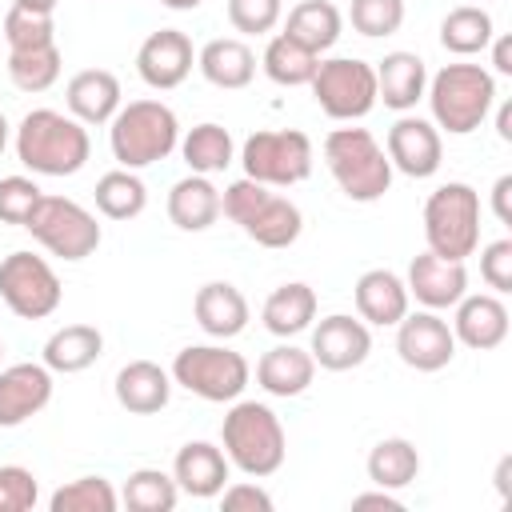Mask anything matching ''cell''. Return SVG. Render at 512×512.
<instances>
[{
  "label": "cell",
  "instance_id": "obj_1",
  "mask_svg": "<svg viewBox=\"0 0 512 512\" xmlns=\"http://www.w3.org/2000/svg\"><path fill=\"white\" fill-rule=\"evenodd\" d=\"M16 160L32 176H76L92 156L88 124L56 108H32L16 124Z\"/></svg>",
  "mask_w": 512,
  "mask_h": 512
},
{
  "label": "cell",
  "instance_id": "obj_2",
  "mask_svg": "<svg viewBox=\"0 0 512 512\" xmlns=\"http://www.w3.org/2000/svg\"><path fill=\"white\" fill-rule=\"evenodd\" d=\"M220 448L232 468H240L252 480H264L280 472L288 456V436L280 416L260 400H232L220 424Z\"/></svg>",
  "mask_w": 512,
  "mask_h": 512
},
{
  "label": "cell",
  "instance_id": "obj_3",
  "mask_svg": "<svg viewBox=\"0 0 512 512\" xmlns=\"http://www.w3.org/2000/svg\"><path fill=\"white\" fill-rule=\"evenodd\" d=\"M432 124L448 136L476 132L496 104V76L484 64H444L424 88Z\"/></svg>",
  "mask_w": 512,
  "mask_h": 512
},
{
  "label": "cell",
  "instance_id": "obj_4",
  "mask_svg": "<svg viewBox=\"0 0 512 512\" xmlns=\"http://www.w3.org/2000/svg\"><path fill=\"white\" fill-rule=\"evenodd\" d=\"M180 144V120L164 100H128L108 120V148L120 168H148L176 152Z\"/></svg>",
  "mask_w": 512,
  "mask_h": 512
},
{
  "label": "cell",
  "instance_id": "obj_5",
  "mask_svg": "<svg viewBox=\"0 0 512 512\" xmlns=\"http://www.w3.org/2000/svg\"><path fill=\"white\" fill-rule=\"evenodd\" d=\"M220 212H224L248 240H256L260 248H288V244H296L300 232H304V212H300L288 196H280V192H272L268 184L248 180V176L232 180V184L220 192Z\"/></svg>",
  "mask_w": 512,
  "mask_h": 512
},
{
  "label": "cell",
  "instance_id": "obj_6",
  "mask_svg": "<svg viewBox=\"0 0 512 512\" xmlns=\"http://www.w3.org/2000/svg\"><path fill=\"white\" fill-rule=\"evenodd\" d=\"M324 164L340 192L356 204H376L392 188L388 152L368 128H332L324 136Z\"/></svg>",
  "mask_w": 512,
  "mask_h": 512
},
{
  "label": "cell",
  "instance_id": "obj_7",
  "mask_svg": "<svg viewBox=\"0 0 512 512\" xmlns=\"http://www.w3.org/2000/svg\"><path fill=\"white\" fill-rule=\"evenodd\" d=\"M424 244L436 256L468 260L480 248V192L464 180H448L424 200Z\"/></svg>",
  "mask_w": 512,
  "mask_h": 512
},
{
  "label": "cell",
  "instance_id": "obj_8",
  "mask_svg": "<svg viewBox=\"0 0 512 512\" xmlns=\"http://www.w3.org/2000/svg\"><path fill=\"white\" fill-rule=\"evenodd\" d=\"M168 372H172V384H180L184 392H192V396H200L208 404L240 400V392L252 380L248 360L236 348H228L224 340L220 344H188V348H180Z\"/></svg>",
  "mask_w": 512,
  "mask_h": 512
},
{
  "label": "cell",
  "instance_id": "obj_9",
  "mask_svg": "<svg viewBox=\"0 0 512 512\" xmlns=\"http://www.w3.org/2000/svg\"><path fill=\"white\" fill-rule=\"evenodd\" d=\"M312 140L300 128H260L240 144V168L268 188H292L312 176Z\"/></svg>",
  "mask_w": 512,
  "mask_h": 512
},
{
  "label": "cell",
  "instance_id": "obj_10",
  "mask_svg": "<svg viewBox=\"0 0 512 512\" xmlns=\"http://www.w3.org/2000/svg\"><path fill=\"white\" fill-rule=\"evenodd\" d=\"M320 112L328 120L352 124L364 120L380 100H376V68L360 56H328L316 64L312 80H308Z\"/></svg>",
  "mask_w": 512,
  "mask_h": 512
},
{
  "label": "cell",
  "instance_id": "obj_11",
  "mask_svg": "<svg viewBox=\"0 0 512 512\" xmlns=\"http://www.w3.org/2000/svg\"><path fill=\"white\" fill-rule=\"evenodd\" d=\"M24 228L32 232V240L40 248H48L52 256H60L68 264L88 260L100 248V240H104L96 216L84 204L68 200V196H40V204L32 208Z\"/></svg>",
  "mask_w": 512,
  "mask_h": 512
},
{
  "label": "cell",
  "instance_id": "obj_12",
  "mask_svg": "<svg viewBox=\"0 0 512 512\" xmlns=\"http://www.w3.org/2000/svg\"><path fill=\"white\" fill-rule=\"evenodd\" d=\"M0 300L20 320H44L60 308L64 284H60L56 268L44 256H36L28 248H16L0 260Z\"/></svg>",
  "mask_w": 512,
  "mask_h": 512
},
{
  "label": "cell",
  "instance_id": "obj_13",
  "mask_svg": "<svg viewBox=\"0 0 512 512\" xmlns=\"http://www.w3.org/2000/svg\"><path fill=\"white\" fill-rule=\"evenodd\" d=\"M396 356L416 368V372H440L452 364L456 356V336H452V324L432 312V308H420V312H404V320L396 324Z\"/></svg>",
  "mask_w": 512,
  "mask_h": 512
},
{
  "label": "cell",
  "instance_id": "obj_14",
  "mask_svg": "<svg viewBox=\"0 0 512 512\" xmlns=\"http://www.w3.org/2000/svg\"><path fill=\"white\" fill-rule=\"evenodd\" d=\"M384 152H388V164L392 172H404L412 180H428L440 172V160H444V140H440V128L424 116H400L388 136H384Z\"/></svg>",
  "mask_w": 512,
  "mask_h": 512
},
{
  "label": "cell",
  "instance_id": "obj_15",
  "mask_svg": "<svg viewBox=\"0 0 512 512\" xmlns=\"http://www.w3.org/2000/svg\"><path fill=\"white\" fill-rule=\"evenodd\" d=\"M316 368H328V372H348V368H360L372 352V332L360 316H348V312H332L324 316L320 324H312V344H308Z\"/></svg>",
  "mask_w": 512,
  "mask_h": 512
},
{
  "label": "cell",
  "instance_id": "obj_16",
  "mask_svg": "<svg viewBox=\"0 0 512 512\" xmlns=\"http://www.w3.org/2000/svg\"><path fill=\"white\" fill-rule=\"evenodd\" d=\"M196 64V52H192V40L180 32V28H156L144 36V44L136 48V72L148 88L156 92H172L188 80Z\"/></svg>",
  "mask_w": 512,
  "mask_h": 512
},
{
  "label": "cell",
  "instance_id": "obj_17",
  "mask_svg": "<svg viewBox=\"0 0 512 512\" xmlns=\"http://www.w3.org/2000/svg\"><path fill=\"white\" fill-rule=\"evenodd\" d=\"M404 288H408V300H416L420 308L448 312L468 292V268H464V260H448V256H436L424 248L412 256Z\"/></svg>",
  "mask_w": 512,
  "mask_h": 512
},
{
  "label": "cell",
  "instance_id": "obj_18",
  "mask_svg": "<svg viewBox=\"0 0 512 512\" xmlns=\"http://www.w3.org/2000/svg\"><path fill=\"white\" fill-rule=\"evenodd\" d=\"M52 388V368L44 360L0 368V428H20L32 416H40L52 400Z\"/></svg>",
  "mask_w": 512,
  "mask_h": 512
},
{
  "label": "cell",
  "instance_id": "obj_19",
  "mask_svg": "<svg viewBox=\"0 0 512 512\" xmlns=\"http://www.w3.org/2000/svg\"><path fill=\"white\" fill-rule=\"evenodd\" d=\"M452 336L472 352H492L508 340V308L496 292H464L452 304Z\"/></svg>",
  "mask_w": 512,
  "mask_h": 512
},
{
  "label": "cell",
  "instance_id": "obj_20",
  "mask_svg": "<svg viewBox=\"0 0 512 512\" xmlns=\"http://www.w3.org/2000/svg\"><path fill=\"white\" fill-rule=\"evenodd\" d=\"M228 472H232V464H228L224 448L212 440H188L184 448H176L172 480L192 500H216L220 488L228 484Z\"/></svg>",
  "mask_w": 512,
  "mask_h": 512
},
{
  "label": "cell",
  "instance_id": "obj_21",
  "mask_svg": "<svg viewBox=\"0 0 512 512\" xmlns=\"http://www.w3.org/2000/svg\"><path fill=\"white\" fill-rule=\"evenodd\" d=\"M192 316H196V324H200L204 336H212V340H232V336H240V332L248 328V316H252V312H248V300H244V292H240L236 284H228V280H208V284L196 288Z\"/></svg>",
  "mask_w": 512,
  "mask_h": 512
},
{
  "label": "cell",
  "instance_id": "obj_22",
  "mask_svg": "<svg viewBox=\"0 0 512 512\" xmlns=\"http://www.w3.org/2000/svg\"><path fill=\"white\" fill-rule=\"evenodd\" d=\"M64 104H68V116H76L80 124H108L120 104H124V92H120V80L116 72L108 68H84L76 72L68 84H64Z\"/></svg>",
  "mask_w": 512,
  "mask_h": 512
},
{
  "label": "cell",
  "instance_id": "obj_23",
  "mask_svg": "<svg viewBox=\"0 0 512 512\" xmlns=\"http://www.w3.org/2000/svg\"><path fill=\"white\" fill-rule=\"evenodd\" d=\"M352 300H356V316L364 324H376V328H396L404 320V312H408L404 276H396L392 268L360 272V280L352 288Z\"/></svg>",
  "mask_w": 512,
  "mask_h": 512
},
{
  "label": "cell",
  "instance_id": "obj_24",
  "mask_svg": "<svg viewBox=\"0 0 512 512\" xmlns=\"http://www.w3.org/2000/svg\"><path fill=\"white\" fill-rule=\"evenodd\" d=\"M116 404L132 416H156L172 400V372L156 360H128L116 372Z\"/></svg>",
  "mask_w": 512,
  "mask_h": 512
},
{
  "label": "cell",
  "instance_id": "obj_25",
  "mask_svg": "<svg viewBox=\"0 0 512 512\" xmlns=\"http://www.w3.org/2000/svg\"><path fill=\"white\" fill-rule=\"evenodd\" d=\"M376 68V100H384V108L392 112H412L416 100H424L428 88V68L416 52H384V60L372 64Z\"/></svg>",
  "mask_w": 512,
  "mask_h": 512
},
{
  "label": "cell",
  "instance_id": "obj_26",
  "mask_svg": "<svg viewBox=\"0 0 512 512\" xmlns=\"http://www.w3.org/2000/svg\"><path fill=\"white\" fill-rule=\"evenodd\" d=\"M316 380V360L308 348L284 340L276 348H268L260 360H256V384L268 392V396H280V400H292L300 392H308V384Z\"/></svg>",
  "mask_w": 512,
  "mask_h": 512
},
{
  "label": "cell",
  "instance_id": "obj_27",
  "mask_svg": "<svg viewBox=\"0 0 512 512\" xmlns=\"http://www.w3.org/2000/svg\"><path fill=\"white\" fill-rule=\"evenodd\" d=\"M196 68L212 88L240 92L256 76V52L240 36H216L196 52Z\"/></svg>",
  "mask_w": 512,
  "mask_h": 512
},
{
  "label": "cell",
  "instance_id": "obj_28",
  "mask_svg": "<svg viewBox=\"0 0 512 512\" xmlns=\"http://www.w3.org/2000/svg\"><path fill=\"white\" fill-rule=\"evenodd\" d=\"M168 220L180 232H208L220 220V188L212 184V176L188 172L184 180H176L168 192Z\"/></svg>",
  "mask_w": 512,
  "mask_h": 512
},
{
  "label": "cell",
  "instance_id": "obj_29",
  "mask_svg": "<svg viewBox=\"0 0 512 512\" xmlns=\"http://www.w3.org/2000/svg\"><path fill=\"white\" fill-rule=\"evenodd\" d=\"M100 356H104V336L96 324H64L44 340V352H40L52 376H76L92 368Z\"/></svg>",
  "mask_w": 512,
  "mask_h": 512
},
{
  "label": "cell",
  "instance_id": "obj_30",
  "mask_svg": "<svg viewBox=\"0 0 512 512\" xmlns=\"http://www.w3.org/2000/svg\"><path fill=\"white\" fill-rule=\"evenodd\" d=\"M260 320H264V328L272 336L292 340V336L312 328V320H316V292L304 280H288V284L268 292V300L260 308Z\"/></svg>",
  "mask_w": 512,
  "mask_h": 512
},
{
  "label": "cell",
  "instance_id": "obj_31",
  "mask_svg": "<svg viewBox=\"0 0 512 512\" xmlns=\"http://www.w3.org/2000/svg\"><path fill=\"white\" fill-rule=\"evenodd\" d=\"M340 32H344V16H340V8L332 0H300L284 16V36H292L296 44H304L316 56L336 48Z\"/></svg>",
  "mask_w": 512,
  "mask_h": 512
},
{
  "label": "cell",
  "instance_id": "obj_32",
  "mask_svg": "<svg viewBox=\"0 0 512 512\" xmlns=\"http://www.w3.org/2000/svg\"><path fill=\"white\" fill-rule=\"evenodd\" d=\"M364 472H368V480L376 488L400 492V488H408L420 476V452L404 436H384V440L372 444V452L364 460Z\"/></svg>",
  "mask_w": 512,
  "mask_h": 512
},
{
  "label": "cell",
  "instance_id": "obj_33",
  "mask_svg": "<svg viewBox=\"0 0 512 512\" xmlns=\"http://www.w3.org/2000/svg\"><path fill=\"white\" fill-rule=\"evenodd\" d=\"M176 148H180L184 164H188L192 172H200V176H216V172H224V168L236 160V140H232V132H228L224 124H216V120H204V124L188 128Z\"/></svg>",
  "mask_w": 512,
  "mask_h": 512
},
{
  "label": "cell",
  "instance_id": "obj_34",
  "mask_svg": "<svg viewBox=\"0 0 512 512\" xmlns=\"http://www.w3.org/2000/svg\"><path fill=\"white\" fill-rule=\"evenodd\" d=\"M492 36H496V24L480 4H460L440 20V44L452 56H480L488 52Z\"/></svg>",
  "mask_w": 512,
  "mask_h": 512
},
{
  "label": "cell",
  "instance_id": "obj_35",
  "mask_svg": "<svg viewBox=\"0 0 512 512\" xmlns=\"http://www.w3.org/2000/svg\"><path fill=\"white\" fill-rule=\"evenodd\" d=\"M316 64H320V56L308 52L304 44H296V40L284 36V32H276V36L268 40L264 56H260L264 76H268L272 84H280V88H304V84L312 80Z\"/></svg>",
  "mask_w": 512,
  "mask_h": 512
},
{
  "label": "cell",
  "instance_id": "obj_36",
  "mask_svg": "<svg viewBox=\"0 0 512 512\" xmlns=\"http://www.w3.org/2000/svg\"><path fill=\"white\" fill-rule=\"evenodd\" d=\"M96 212L108 220H136L148 208V188L132 168H112L96 180Z\"/></svg>",
  "mask_w": 512,
  "mask_h": 512
},
{
  "label": "cell",
  "instance_id": "obj_37",
  "mask_svg": "<svg viewBox=\"0 0 512 512\" xmlns=\"http://www.w3.org/2000/svg\"><path fill=\"white\" fill-rule=\"evenodd\" d=\"M8 80L20 88V92H48L56 80H60V68H64V56H60V44H44V48H20V52H8Z\"/></svg>",
  "mask_w": 512,
  "mask_h": 512
},
{
  "label": "cell",
  "instance_id": "obj_38",
  "mask_svg": "<svg viewBox=\"0 0 512 512\" xmlns=\"http://www.w3.org/2000/svg\"><path fill=\"white\" fill-rule=\"evenodd\" d=\"M120 500H124L132 512H172L176 500H180V488H176L172 472H160V468H136V472L124 480Z\"/></svg>",
  "mask_w": 512,
  "mask_h": 512
},
{
  "label": "cell",
  "instance_id": "obj_39",
  "mask_svg": "<svg viewBox=\"0 0 512 512\" xmlns=\"http://www.w3.org/2000/svg\"><path fill=\"white\" fill-rule=\"evenodd\" d=\"M48 508L52 512H116L120 496L104 476H76L48 496Z\"/></svg>",
  "mask_w": 512,
  "mask_h": 512
},
{
  "label": "cell",
  "instance_id": "obj_40",
  "mask_svg": "<svg viewBox=\"0 0 512 512\" xmlns=\"http://www.w3.org/2000/svg\"><path fill=\"white\" fill-rule=\"evenodd\" d=\"M348 20L368 40L392 36L404 24V0H352L348 4Z\"/></svg>",
  "mask_w": 512,
  "mask_h": 512
},
{
  "label": "cell",
  "instance_id": "obj_41",
  "mask_svg": "<svg viewBox=\"0 0 512 512\" xmlns=\"http://www.w3.org/2000/svg\"><path fill=\"white\" fill-rule=\"evenodd\" d=\"M4 44H8V52L56 44V20H52V16H40V12L8 8V12H4Z\"/></svg>",
  "mask_w": 512,
  "mask_h": 512
},
{
  "label": "cell",
  "instance_id": "obj_42",
  "mask_svg": "<svg viewBox=\"0 0 512 512\" xmlns=\"http://www.w3.org/2000/svg\"><path fill=\"white\" fill-rule=\"evenodd\" d=\"M284 20V0H228V24L240 36H268Z\"/></svg>",
  "mask_w": 512,
  "mask_h": 512
},
{
  "label": "cell",
  "instance_id": "obj_43",
  "mask_svg": "<svg viewBox=\"0 0 512 512\" xmlns=\"http://www.w3.org/2000/svg\"><path fill=\"white\" fill-rule=\"evenodd\" d=\"M40 500V484L24 464H0V512H32Z\"/></svg>",
  "mask_w": 512,
  "mask_h": 512
},
{
  "label": "cell",
  "instance_id": "obj_44",
  "mask_svg": "<svg viewBox=\"0 0 512 512\" xmlns=\"http://www.w3.org/2000/svg\"><path fill=\"white\" fill-rule=\"evenodd\" d=\"M40 184L32 176H4L0 180V220L4 224H20L32 216V208L40 204Z\"/></svg>",
  "mask_w": 512,
  "mask_h": 512
},
{
  "label": "cell",
  "instance_id": "obj_45",
  "mask_svg": "<svg viewBox=\"0 0 512 512\" xmlns=\"http://www.w3.org/2000/svg\"><path fill=\"white\" fill-rule=\"evenodd\" d=\"M480 280L496 296L512 292V240L508 236H500V240H492V244L480 248Z\"/></svg>",
  "mask_w": 512,
  "mask_h": 512
},
{
  "label": "cell",
  "instance_id": "obj_46",
  "mask_svg": "<svg viewBox=\"0 0 512 512\" xmlns=\"http://www.w3.org/2000/svg\"><path fill=\"white\" fill-rule=\"evenodd\" d=\"M220 508H228V512H272V496L248 476V480H236V484L220 488Z\"/></svg>",
  "mask_w": 512,
  "mask_h": 512
},
{
  "label": "cell",
  "instance_id": "obj_47",
  "mask_svg": "<svg viewBox=\"0 0 512 512\" xmlns=\"http://www.w3.org/2000/svg\"><path fill=\"white\" fill-rule=\"evenodd\" d=\"M492 216L500 224H512V172L496 176V184H492Z\"/></svg>",
  "mask_w": 512,
  "mask_h": 512
},
{
  "label": "cell",
  "instance_id": "obj_48",
  "mask_svg": "<svg viewBox=\"0 0 512 512\" xmlns=\"http://www.w3.org/2000/svg\"><path fill=\"white\" fill-rule=\"evenodd\" d=\"M352 508H384V512H404V500L388 488H376V492H360L352 496Z\"/></svg>",
  "mask_w": 512,
  "mask_h": 512
},
{
  "label": "cell",
  "instance_id": "obj_49",
  "mask_svg": "<svg viewBox=\"0 0 512 512\" xmlns=\"http://www.w3.org/2000/svg\"><path fill=\"white\" fill-rule=\"evenodd\" d=\"M492 68L500 72V76H512V40L508 36H492Z\"/></svg>",
  "mask_w": 512,
  "mask_h": 512
},
{
  "label": "cell",
  "instance_id": "obj_50",
  "mask_svg": "<svg viewBox=\"0 0 512 512\" xmlns=\"http://www.w3.org/2000/svg\"><path fill=\"white\" fill-rule=\"evenodd\" d=\"M496 108V136L504 140V144H512V100H500V104H492Z\"/></svg>",
  "mask_w": 512,
  "mask_h": 512
},
{
  "label": "cell",
  "instance_id": "obj_51",
  "mask_svg": "<svg viewBox=\"0 0 512 512\" xmlns=\"http://www.w3.org/2000/svg\"><path fill=\"white\" fill-rule=\"evenodd\" d=\"M60 0H12V8H24V12H40V16H52Z\"/></svg>",
  "mask_w": 512,
  "mask_h": 512
},
{
  "label": "cell",
  "instance_id": "obj_52",
  "mask_svg": "<svg viewBox=\"0 0 512 512\" xmlns=\"http://www.w3.org/2000/svg\"><path fill=\"white\" fill-rule=\"evenodd\" d=\"M508 472H512V456H500V468H496V488H500V496H508Z\"/></svg>",
  "mask_w": 512,
  "mask_h": 512
},
{
  "label": "cell",
  "instance_id": "obj_53",
  "mask_svg": "<svg viewBox=\"0 0 512 512\" xmlns=\"http://www.w3.org/2000/svg\"><path fill=\"white\" fill-rule=\"evenodd\" d=\"M164 8H172V12H196L204 0H160Z\"/></svg>",
  "mask_w": 512,
  "mask_h": 512
},
{
  "label": "cell",
  "instance_id": "obj_54",
  "mask_svg": "<svg viewBox=\"0 0 512 512\" xmlns=\"http://www.w3.org/2000/svg\"><path fill=\"white\" fill-rule=\"evenodd\" d=\"M8 132H12V128H8V120H4V112H0V156H4V148H8Z\"/></svg>",
  "mask_w": 512,
  "mask_h": 512
},
{
  "label": "cell",
  "instance_id": "obj_55",
  "mask_svg": "<svg viewBox=\"0 0 512 512\" xmlns=\"http://www.w3.org/2000/svg\"><path fill=\"white\" fill-rule=\"evenodd\" d=\"M0 356H4V336H0Z\"/></svg>",
  "mask_w": 512,
  "mask_h": 512
}]
</instances>
